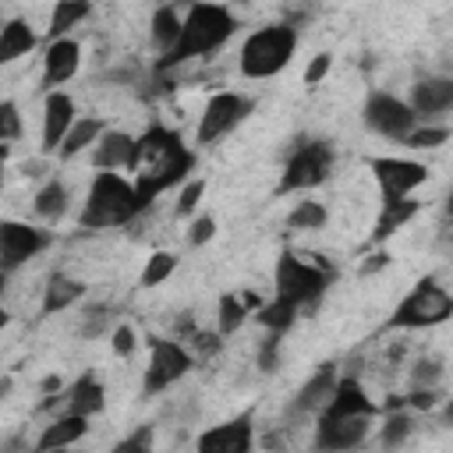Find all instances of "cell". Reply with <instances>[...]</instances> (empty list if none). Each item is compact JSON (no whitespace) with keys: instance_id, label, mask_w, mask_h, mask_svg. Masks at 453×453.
<instances>
[{"instance_id":"6da1fadb","label":"cell","mask_w":453,"mask_h":453,"mask_svg":"<svg viewBox=\"0 0 453 453\" xmlns=\"http://www.w3.org/2000/svg\"><path fill=\"white\" fill-rule=\"evenodd\" d=\"M195 166H198V152L184 142V134L163 120H149L142 127V134L134 138V156L127 166V173L138 188L142 209H152V202L163 191L180 188Z\"/></svg>"},{"instance_id":"7a4b0ae2","label":"cell","mask_w":453,"mask_h":453,"mask_svg":"<svg viewBox=\"0 0 453 453\" xmlns=\"http://www.w3.org/2000/svg\"><path fill=\"white\" fill-rule=\"evenodd\" d=\"M237 32V14L226 4H212V0H198L191 7H184V28L173 50L159 53L156 60V74L177 71L180 64L202 60L209 53H216L219 46H226Z\"/></svg>"},{"instance_id":"3957f363","label":"cell","mask_w":453,"mask_h":453,"mask_svg":"<svg viewBox=\"0 0 453 453\" xmlns=\"http://www.w3.org/2000/svg\"><path fill=\"white\" fill-rule=\"evenodd\" d=\"M145 209L138 202V188L131 180V173L124 177L120 170H96V177L88 180L85 191V205L78 212V226L81 230H117L127 226L131 219H138Z\"/></svg>"},{"instance_id":"277c9868","label":"cell","mask_w":453,"mask_h":453,"mask_svg":"<svg viewBox=\"0 0 453 453\" xmlns=\"http://www.w3.org/2000/svg\"><path fill=\"white\" fill-rule=\"evenodd\" d=\"M297 28L290 21H273V25H262L255 32L244 35L241 42V53H237V67L248 81H265V78H276L297 53Z\"/></svg>"},{"instance_id":"5b68a950","label":"cell","mask_w":453,"mask_h":453,"mask_svg":"<svg viewBox=\"0 0 453 453\" xmlns=\"http://www.w3.org/2000/svg\"><path fill=\"white\" fill-rule=\"evenodd\" d=\"M333 283V265L319 255L301 258L297 251H280L273 265V294L294 301L304 315H311L322 301V294Z\"/></svg>"},{"instance_id":"8992f818","label":"cell","mask_w":453,"mask_h":453,"mask_svg":"<svg viewBox=\"0 0 453 453\" xmlns=\"http://www.w3.org/2000/svg\"><path fill=\"white\" fill-rule=\"evenodd\" d=\"M449 319H453V294L435 276H425L396 301L393 315L386 319V329H435Z\"/></svg>"},{"instance_id":"52a82bcc","label":"cell","mask_w":453,"mask_h":453,"mask_svg":"<svg viewBox=\"0 0 453 453\" xmlns=\"http://www.w3.org/2000/svg\"><path fill=\"white\" fill-rule=\"evenodd\" d=\"M333 166H336V149L326 138H301L283 159V170H280V180H276V195L315 191V188H322L329 180Z\"/></svg>"},{"instance_id":"ba28073f","label":"cell","mask_w":453,"mask_h":453,"mask_svg":"<svg viewBox=\"0 0 453 453\" xmlns=\"http://www.w3.org/2000/svg\"><path fill=\"white\" fill-rule=\"evenodd\" d=\"M191 368H195V350H191L184 340L152 336V340H149L145 375H142V393H145V396H159V393L173 389Z\"/></svg>"},{"instance_id":"9c48e42d","label":"cell","mask_w":453,"mask_h":453,"mask_svg":"<svg viewBox=\"0 0 453 453\" xmlns=\"http://www.w3.org/2000/svg\"><path fill=\"white\" fill-rule=\"evenodd\" d=\"M255 113V99L244 96V92H234V88H219L205 99L202 113H198V124H195V142L198 145H216L219 138L234 134L248 117Z\"/></svg>"},{"instance_id":"30bf717a","label":"cell","mask_w":453,"mask_h":453,"mask_svg":"<svg viewBox=\"0 0 453 453\" xmlns=\"http://www.w3.org/2000/svg\"><path fill=\"white\" fill-rule=\"evenodd\" d=\"M361 120H365V127L372 134L389 138V142H400V145L421 124L418 113L411 110V103L400 99V96H393V92H368L365 96V106H361Z\"/></svg>"},{"instance_id":"8fae6325","label":"cell","mask_w":453,"mask_h":453,"mask_svg":"<svg viewBox=\"0 0 453 453\" xmlns=\"http://www.w3.org/2000/svg\"><path fill=\"white\" fill-rule=\"evenodd\" d=\"M53 241H57V234L50 226L21 223V219H4L0 223V269H4V276H11L14 269L28 265Z\"/></svg>"},{"instance_id":"7c38bea8","label":"cell","mask_w":453,"mask_h":453,"mask_svg":"<svg viewBox=\"0 0 453 453\" xmlns=\"http://www.w3.org/2000/svg\"><path fill=\"white\" fill-rule=\"evenodd\" d=\"M368 170H372L382 198H407L428 180V166L411 156H372Z\"/></svg>"},{"instance_id":"4fadbf2b","label":"cell","mask_w":453,"mask_h":453,"mask_svg":"<svg viewBox=\"0 0 453 453\" xmlns=\"http://www.w3.org/2000/svg\"><path fill=\"white\" fill-rule=\"evenodd\" d=\"M78 120V110H74V99L64 92V88H53L42 96V131H39V152L42 156H57L67 131L74 127Z\"/></svg>"},{"instance_id":"5bb4252c","label":"cell","mask_w":453,"mask_h":453,"mask_svg":"<svg viewBox=\"0 0 453 453\" xmlns=\"http://www.w3.org/2000/svg\"><path fill=\"white\" fill-rule=\"evenodd\" d=\"M379 414H350V418H336V421H315V449H329V453H343V449H357L368 442L372 421Z\"/></svg>"},{"instance_id":"9a60e30c","label":"cell","mask_w":453,"mask_h":453,"mask_svg":"<svg viewBox=\"0 0 453 453\" xmlns=\"http://www.w3.org/2000/svg\"><path fill=\"white\" fill-rule=\"evenodd\" d=\"M195 446L202 453H248L255 446V414L244 411L230 421H219V425L198 432Z\"/></svg>"},{"instance_id":"2e32d148","label":"cell","mask_w":453,"mask_h":453,"mask_svg":"<svg viewBox=\"0 0 453 453\" xmlns=\"http://www.w3.org/2000/svg\"><path fill=\"white\" fill-rule=\"evenodd\" d=\"M78 67H81V42L78 39L64 35V39L46 42V50H42V78H39L42 92H53L64 81H71L78 74Z\"/></svg>"},{"instance_id":"e0dca14e","label":"cell","mask_w":453,"mask_h":453,"mask_svg":"<svg viewBox=\"0 0 453 453\" xmlns=\"http://www.w3.org/2000/svg\"><path fill=\"white\" fill-rule=\"evenodd\" d=\"M350 414H382V407H375L368 400L357 375L340 372V382H336L333 396L326 400V407L315 414V421H336V418H350Z\"/></svg>"},{"instance_id":"ac0fdd59","label":"cell","mask_w":453,"mask_h":453,"mask_svg":"<svg viewBox=\"0 0 453 453\" xmlns=\"http://www.w3.org/2000/svg\"><path fill=\"white\" fill-rule=\"evenodd\" d=\"M411 110L418 113V120H435L442 113L453 110V74H425L411 85L407 96Z\"/></svg>"},{"instance_id":"d6986e66","label":"cell","mask_w":453,"mask_h":453,"mask_svg":"<svg viewBox=\"0 0 453 453\" xmlns=\"http://www.w3.org/2000/svg\"><path fill=\"white\" fill-rule=\"evenodd\" d=\"M340 365L336 361H322L304 382H301V389L294 393V400H290V411L294 414H301V418H311V414H319L322 407H326V400L333 396V389H336V382H340Z\"/></svg>"},{"instance_id":"ffe728a7","label":"cell","mask_w":453,"mask_h":453,"mask_svg":"<svg viewBox=\"0 0 453 453\" xmlns=\"http://www.w3.org/2000/svg\"><path fill=\"white\" fill-rule=\"evenodd\" d=\"M421 212V202L418 198H382V205H379V216H375V226H372V234H368V244L372 248H382L389 237H396L414 216Z\"/></svg>"},{"instance_id":"44dd1931","label":"cell","mask_w":453,"mask_h":453,"mask_svg":"<svg viewBox=\"0 0 453 453\" xmlns=\"http://www.w3.org/2000/svg\"><path fill=\"white\" fill-rule=\"evenodd\" d=\"M88 421L85 414H74V411H57V418L50 425H42L39 439H35V449L39 453H50V449H64V446H74L88 435Z\"/></svg>"},{"instance_id":"7402d4cb","label":"cell","mask_w":453,"mask_h":453,"mask_svg":"<svg viewBox=\"0 0 453 453\" xmlns=\"http://www.w3.org/2000/svg\"><path fill=\"white\" fill-rule=\"evenodd\" d=\"M134 138L124 127H106L99 134V142L92 145V166L96 170H127L131 156H134Z\"/></svg>"},{"instance_id":"603a6c76","label":"cell","mask_w":453,"mask_h":453,"mask_svg":"<svg viewBox=\"0 0 453 453\" xmlns=\"http://www.w3.org/2000/svg\"><path fill=\"white\" fill-rule=\"evenodd\" d=\"M103 407H106V389L92 372L78 375L67 389H60V411H74V414L96 418Z\"/></svg>"},{"instance_id":"cb8c5ba5","label":"cell","mask_w":453,"mask_h":453,"mask_svg":"<svg viewBox=\"0 0 453 453\" xmlns=\"http://www.w3.org/2000/svg\"><path fill=\"white\" fill-rule=\"evenodd\" d=\"M85 297V283L67 276V273H53L42 287V301H39V315H57L67 311L71 304H78Z\"/></svg>"},{"instance_id":"d4e9b609","label":"cell","mask_w":453,"mask_h":453,"mask_svg":"<svg viewBox=\"0 0 453 453\" xmlns=\"http://www.w3.org/2000/svg\"><path fill=\"white\" fill-rule=\"evenodd\" d=\"M39 46V35L28 18H7L0 28V64H14L18 57H28Z\"/></svg>"},{"instance_id":"484cf974","label":"cell","mask_w":453,"mask_h":453,"mask_svg":"<svg viewBox=\"0 0 453 453\" xmlns=\"http://www.w3.org/2000/svg\"><path fill=\"white\" fill-rule=\"evenodd\" d=\"M88 14H92V0H57L53 11H50V21H46L42 42H53V39L71 35Z\"/></svg>"},{"instance_id":"4316f807","label":"cell","mask_w":453,"mask_h":453,"mask_svg":"<svg viewBox=\"0 0 453 453\" xmlns=\"http://www.w3.org/2000/svg\"><path fill=\"white\" fill-rule=\"evenodd\" d=\"M67 209H71V191H67V184H64L60 177H50V180L35 191V198H32V212H35L42 223H60V219L67 216Z\"/></svg>"},{"instance_id":"83f0119b","label":"cell","mask_w":453,"mask_h":453,"mask_svg":"<svg viewBox=\"0 0 453 453\" xmlns=\"http://www.w3.org/2000/svg\"><path fill=\"white\" fill-rule=\"evenodd\" d=\"M180 28H184V14H180V7L177 4H159L156 11H152V21H149V35H152V42H156V50L159 53H166V50H173L177 46V39H180Z\"/></svg>"},{"instance_id":"f1b7e54d","label":"cell","mask_w":453,"mask_h":453,"mask_svg":"<svg viewBox=\"0 0 453 453\" xmlns=\"http://www.w3.org/2000/svg\"><path fill=\"white\" fill-rule=\"evenodd\" d=\"M106 131V124L99 120V117H78L74 120V127L67 131V138H64V145H60V152H57V159L60 163H71L74 156H81L85 149H92L96 142H99V134Z\"/></svg>"},{"instance_id":"f546056e","label":"cell","mask_w":453,"mask_h":453,"mask_svg":"<svg viewBox=\"0 0 453 453\" xmlns=\"http://www.w3.org/2000/svg\"><path fill=\"white\" fill-rule=\"evenodd\" d=\"M301 315H304V311H301L294 301L273 294V297L255 311V322H258L265 333H280V336H283V333H290V326H294Z\"/></svg>"},{"instance_id":"4dcf8cb0","label":"cell","mask_w":453,"mask_h":453,"mask_svg":"<svg viewBox=\"0 0 453 453\" xmlns=\"http://www.w3.org/2000/svg\"><path fill=\"white\" fill-rule=\"evenodd\" d=\"M411 432H414V411H411V407L382 411V425H379V446H382V449H400V446H407Z\"/></svg>"},{"instance_id":"1f68e13d","label":"cell","mask_w":453,"mask_h":453,"mask_svg":"<svg viewBox=\"0 0 453 453\" xmlns=\"http://www.w3.org/2000/svg\"><path fill=\"white\" fill-rule=\"evenodd\" d=\"M251 315H255V311H251V304L244 301V294H234V290L219 294V301H216V329H219L223 336L237 333Z\"/></svg>"},{"instance_id":"d6a6232c","label":"cell","mask_w":453,"mask_h":453,"mask_svg":"<svg viewBox=\"0 0 453 453\" xmlns=\"http://www.w3.org/2000/svg\"><path fill=\"white\" fill-rule=\"evenodd\" d=\"M329 223V209L319 198H301L290 212H287V230L294 234H315Z\"/></svg>"},{"instance_id":"836d02e7","label":"cell","mask_w":453,"mask_h":453,"mask_svg":"<svg viewBox=\"0 0 453 453\" xmlns=\"http://www.w3.org/2000/svg\"><path fill=\"white\" fill-rule=\"evenodd\" d=\"M177 265H180V255H177V251H170V248H156V251L145 258L138 283H142L145 290H152V287L166 283V280L177 273Z\"/></svg>"},{"instance_id":"e575fe53","label":"cell","mask_w":453,"mask_h":453,"mask_svg":"<svg viewBox=\"0 0 453 453\" xmlns=\"http://www.w3.org/2000/svg\"><path fill=\"white\" fill-rule=\"evenodd\" d=\"M449 127L446 124H432V120H421L407 138H403V145L407 149H414V152H432V149H442L446 142H449Z\"/></svg>"},{"instance_id":"d590c367","label":"cell","mask_w":453,"mask_h":453,"mask_svg":"<svg viewBox=\"0 0 453 453\" xmlns=\"http://www.w3.org/2000/svg\"><path fill=\"white\" fill-rule=\"evenodd\" d=\"M21 110H18V103L14 99H4L0 103V138H4V145H14L18 138H21Z\"/></svg>"},{"instance_id":"8d00e7d4","label":"cell","mask_w":453,"mask_h":453,"mask_svg":"<svg viewBox=\"0 0 453 453\" xmlns=\"http://www.w3.org/2000/svg\"><path fill=\"white\" fill-rule=\"evenodd\" d=\"M411 386H439L442 382V361L439 357H418L414 365H411Z\"/></svg>"},{"instance_id":"74e56055","label":"cell","mask_w":453,"mask_h":453,"mask_svg":"<svg viewBox=\"0 0 453 453\" xmlns=\"http://www.w3.org/2000/svg\"><path fill=\"white\" fill-rule=\"evenodd\" d=\"M202 195H205V177H188L180 188V198H177V216H195Z\"/></svg>"},{"instance_id":"f35d334b","label":"cell","mask_w":453,"mask_h":453,"mask_svg":"<svg viewBox=\"0 0 453 453\" xmlns=\"http://www.w3.org/2000/svg\"><path fill=\"white\" fill-rule=\"evenodd\" d=\"M106 329H113V326H110V308H106V304H88V308L81 311V336L92 340V336H99V333H106Z\"/></svg>"},{"instance_id":"ab89813d","label":"cell","mask_w":453,"mask_h":453,"mask_svg":"<svg viewBox=\"0 0 453 453\" xmlns=\"http://www.w3.org/2000/svg\"><path fill=\"white\" fill-rule=\"evenodd\" d=\"M212 237H216V219L209 212H202V216L195 212L188 223V248H205Z\"/></svg>"},{"instance_id":"60d3db41","label":"cell","mask_w":453,"mask_h":453,"mask_svg":"<svg viewBox=\"0 0 453 453\" xmlns=\"http://www.w3.org/2000/svg\"><path fill=\"white\" fill-rule=\"evenodd\" d=\"M403 400L414 414H425V411H435L442 396H439V386H411V393Z\"/></svg>"},{"instance_id":"b9f144b4","label":"cell","mask_w":453,"mask_h":453,"mask_svg":"<svg viewBox=\"0 0 453 453\" xmlns=\"http://www.w3.org/2000/svg\"><path fill=\"white\" fill-rule=\"evenodd\" d=\"M110 347H113L117 357H131V354L138 350V336H134V329H131L127 322L113 326V329H110Z\"/></svg>"},{"instance_id":"7bdbcfd3","label":"cell","mask_w":453,"mask_h":453,"mask_svg":"<svg viewBox=\"0 0 453 453\" xmlns=\"http://www.w3.org/2000/svg\"><path fill=\"white\" fill-rule=\"evenodd\" d=\"M156 446V439H152V425H138L127 439H120L113 449L117 453H145V449H152Z\"/></svg>"},{"instance_id":"ee69618b","label":"cell","mask_w":453,"mask_h":453,"mask_svg":"<svg viewBox=\"0 0 453 453\" xmlns=\"http://www.w3.org/2000/svg\"><path fill=\"white\" fill-rule=\"evenodd\" d=\"M329 67H333V53H329V50L315 53V57L308 60V67H304V85H308V88L322 85V81H326V74H329Z\"/></svg>"},{"instance_id":"f6af8a7d","label":"cell","mask_w":453,"mask_h":453,"mask_svg":"<svg viewBox=\"0 0 453 453\" xmlns=\"http://www.w3.org/2000/svg\"><path fill=\"white\" fill-rule=\"evenodd\" d=\"M280 333H265V340L258 343V368L262 372H276V365H280Z\"/></svg>"},{"instance_id":"bcb514c9","label":"cell","mask_w":453,"mask_h":453,"mask_svg":"<svg viewBox=\"0 0 453 453\" xmlns=\"http://www.w3.org/2000/svg\"><path fill=\"white\" fill-rule=\"evenodd\" d=\"M389 262H393V255H389L386 248H375L372 255H365V258H361V265H357V276H375V273H382Z\"/></svg>"},{"instance_id":"7dc6e473","label":"cell","mask_w":453,"mask_h":453,"mask_svg":"<svg viewBox=\"0 0 453 453\" xmlns=\"http://www.w3.org/2000/svg\"><path fill=\"white\" fill-rule=\"evenodd\" d=\"M60 389H64V379H60V375H46V379H42V393H46V396H50V393H60Z\"/></svg>"},{"instance_id":"c3c4849f","label":"cell","mask_w":453,"mask_h":453,"mask_svg":"<svg viewBox=\"0 0 453 453\" xmlns=\"http://www.w3.org/2000/svg\"><path fill=\"white\" fill-rule=\"evenodd\" d=\"M442 209H446V219H453V184H449V191L442 198Z\"/></svg>"},{"instance_id":"681fc988","label":"cell","mask_w":453,"mask_h":453,"mask_svg":"<svg viewBox=\"0 0 453 453\" xmlns=\"http://www.w3.org/2000/svg\"><path fill=\"white\" fill-rule=\"evenodd\" d=\"M11 386H14V382H11V375H4V379H0V400H7V396H11Z\"/></svg>"},{"instance_id":"f907efd6","label":"cell","mask_w":453,"mask_h":453,"mask_svg":"<svg viewBox=\"0 0 453 453\" xmlns=\"http://www.w3.org/2000/svg\"><path fill=\"white\" fill-rule=\"evenodd\" d=\"M442 425H453V400H449L446 411H442Z\"/></svg>"},{"instance_id":"816d5d0a","label":"cell","mask_w":453,"mask_h":453,"mask_svg":"<svg viewBox=\"0 0 453 453\" xmlns=\"http://www.w3.org/2000/svg\"><path fill=\"white\" fill-rule=\"evenodd\" d=\"M170 4H177V7L184 11V7H191V4H198V0H170Z\"/></svg>"}]
</instances>
